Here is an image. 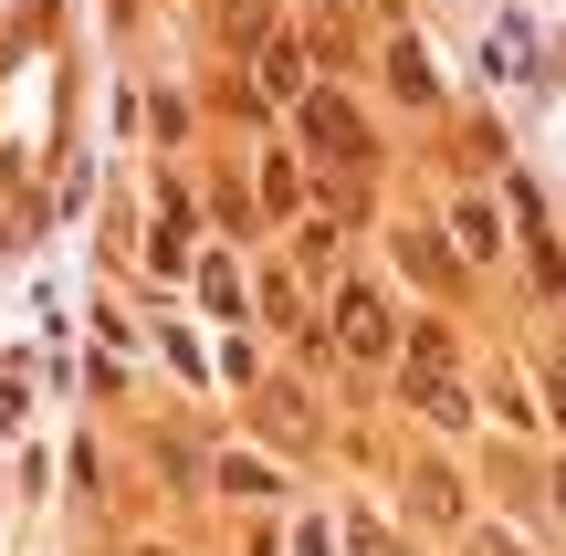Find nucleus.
I'll use <instances>...</instances> for the list:
<instances>
[{
    "mask_svg": "<svg viewBox=\"0 0 566 556\" xmlns=\"http://www.w3.org/2000/svg\"><path fill=\"white\" fill-rule=\"evenodd\" d=\"M294 147H304V168H315V179H378V137H367V116L336 95V84H304Z\"/></svg>",
    "mask_w": 566,
    "mask_h": 556,
    "instance_id": "nucleus-1",
    "label": "nucleus"
},
{
    "mask_svg": "<svg viewBox=\"0 0 566 556\" xmlns=\"http://www.w3.org/2000/svg\"><path fill=\"white\" fill-rule=\"evenodd\" d=\"M325 347H346L357 368H388V357H399V315L378 305V284L336 273V305H325Z\"/></svg>",
    "mask_w": 566,
    "mask_h": 556,
    "instance_id": "nucleus-2",
    "label": "nucleus"
},
{
    "mask_svg": "<svg viewBox=\"0 0 566 556\" xmlns=\"http://www.w3.org/2000/svg\"><path fill=\"white\" fill-rule=\"evenodd\" d=\"M242 63H252L242 84H252L263 105H283V116H294V105H304V84H315V42H304V21H273V32L252 42Z\"/></svg>",
    "mask_w": 566,
    "mask_h": 556,
    "instance_id": "nucleus-3",
    "label": "nucleus"
},
{
    "mask_svg": "<svg viewBox=\"0 0 566 556\" xmlns=\"http://www.w3.org/2000/svg\"><path fill=\"white\" fill-rule=\"evenodd\" d=\"M399 263L420 273V294H441V305H451V294H472L462 242H451V231H430V221H409V231H399Z\"/></svg>",
    "mask_w": 566,
    "mask_h": 556,
    "instance_id": "nucleus-4",
    "label": "nucleus"
},
{
    "mask_svg": "<svg viewBox=\"0 0 566 556\" xmlns=\"http://www.w3.org/2000/svg\"><path fill=\"white\" fill-rule=\"evenodd\" d=\"M441 231L462 242V263H472V273H493V252H504V210H493L483 189H451V200H441Z\"/></svg>",
    "mask_w": 566,
    "mask_h": 556,
    "instance_id": "nucleus-5",
    "label": "nucleus"
},
{
    "mask_svg": "<svg viewBox=\"0 0 566 556\" xmlns=\"http://www.w3.org/2000/svg\"><path fill=\"white\" fill-rule=\"evenodd\" d=\"M399 399L430 420V431H472V389L451 368H399Z\"/></svg>",
    "mask_w": 566,
    "mask_h": 556,
    "instance_id": "nucleus-6",
    "label": "nucleus"
},
{
    "mask_svg": "<svg viewBox=\"0 0 566 556\" xmlns=\"http://www.w3.org/2000/svg\"><path fill=\"white\" fill-rule=\"evenodd\" d=\"M304 189H315V168H304V147H263V179H252V200H263V221H304Z\"/></svg>",
    "mask_w": 566,
    "mask_h": 556,
    "instance_id": "nucleus-7",
    "label": "nucleus"
},
{
    "mask_svg": "<svg viewBox=\"0 0 566 556\" xmlns=\"http://www.w3.org/2000/svg\"><path fill=\"white\" fill-rule=\"evenodd\" d=\"M388 84H399L409 116H441V74H430V53H420V32H409V21H399V42H388Z\"/></svg>",
    "mask_w": 566,
    "mask_h": 556,
    "instance_id": "nucleus-8",
    "label": "nucleus"
},
{
    "mask_svg": "<svg viewBox=\"0 0 566 556\" xmlns=\"http://www.w3.org/2000/svg\"><path fill=\"white\" fill-rule=\"evenodd\" d=\"M189 284H200V305L221 315V326H242V315H252V273L231 263V252H200V263H189Z\"/></svg>",
    "mask_w": 566,
    "mask_h": 556,
    "instance_id": "nucleus-9",
    "label": "nucleus"
},
{
    "mask_svg": "<svg viewBox=\"0 0 566 556\" xmlns=\"http://www.w3.org/2000/svg\"><path fill=\"white\" fill-rule=\"evenodd\" d=\"M399 368H451V326L441 315H399Z\"/></svg>",
    "mask_w": 566,
    "mask_h": 556,
    "instance_id": "nucleus-10",
    "label": "nucleus"
},
{
    "mask_svg": "<svg viewBox=\"0 0 566 556\" xmlns=\"http://www.w3.org/2000/svg\"><path fill=\"white\" fill-rule=\"evenodd\" d=\"M252 399H263V431H273V441H304V431H315V410H304V389H283V378H263Z\"/></svg>",
    "mask_w": 566,
    "mask_h": 556,
    "instance_id": "nucleus-11",
    "label": "nucleus"
},
{
    "mask_svg": "<svg viewBox=\"0 0 566 556\" xmlns=\"http://www.w3.org/2000/svg\"><path fill=\"white\" fill-rule=\"evenodd\" d=\"M409 504H420L430 525H462V483H451L441 462H420V473H409Z\"/></svg>",
    "mask_w": 566,
    "mask_h": 556,
    "instance_id": "nucleus-12",
    "label": "nucleus"
},
{
    "mask_svg": "<svg viewBox=\"0 0 566 556\" xmlns=\"http://www.w3.org/2000/svg\"><path fill=\"white\" fill-rule=\"evenodd\" d=\"M221 494H242V504H273V494H283V473H273V462H252V452H231V462H221Z\"/></svg>",
    "mask_w": 566,
    "mask_h": 556,
    "instance_id": "nucleus-13",
    "label": "nucleus"
},
{
    "mask_svg": "<svg viewBox=\"0 0 566 556\" xmlns=\"http://www.w3.org/2000/svg\"><path fill=\"white\" fill-rule=\"evenodd\" d=\"M483 53H493V74H504V84H525V74H535V32H525V21H504Z\"/></svg>",
    "mask_w": 566,
    "mask_h": 556,
    "instance_id": "nucleus-14",
    "label": "nucleus"
},
{
    "mask_svg": "<svg viewBox=\"0 0 566 556\" xmlns=\"http://www.w3.org/2000/svg\"><path fill=\"white\" fill-rule=\"evenodd\" d=\"M263 32H273V0H221V42L231 53H252Z\"/></svg>",
    "mask_w": 566,
    "mask_h": 556,
    "instance_id": "nucleus-15",
    "label": "nucleus"
},
{
    "mask_svg": "<svg viewBox=\"0 0 566 556\" xmlns=\"http://www.w3.org/2000/svg\"><path fill=\"white\" fill-rule=\"evenodd\" d=\"M336 536H346V556H409V546H399V536H388V525H378V515H346V525H336Z\"/></svg>",
    "mask_w": 566,
    "mask_h": 556,
    "instance_id": "nucleus-16",
    "label": "nucleus"
},
{
    "mask_svg": "<svg viewBox=\"0 0 566 556\" xmlns=\"http://www.w3.org/2000/svg\"><path fill=\"white\" fill-rule=\"evenodd\" d=\"M221 378H231V389H263V357H252V336H242V326L221 336Z\"/></svg>",
    "mask_w": 566,
    "mask_h": 556,
    "instance_id": "nucleus-17",
    "label": "nucleus"
},
{
    "mask_svg": "<svg viewBox=\"0 0 566 556\" xmlns=\"http://www.w3.org/2000/svg\"><path fill=\"white\" fill-rule=\"evenodd\" d=\"M263 305H273V326H294V336L315 326V315H304V294H294V273H263Z\"/></svg>",
    "mask_w": 566,
    "mask_h": 556,
    "instance_id": "nucleus-18",
    "label": "nucleus"
},
{
    "mask_svg": "<svg viewBox=\"0 0 566 556\" xmlns=\"http://www.w3.org/2000/svg\"><path fill=\"white\" fill-rule=\"evenodd\" d=\"M336 242H346V221L325 210V221H304V242H294V252H304V263H336Z\"/></svg>",
    "mask_w": 566,
    "mask_h": 556,
    "instance_id": "nucleus-19",
    "label": "nucleus"
},
{
    "mask_svg": "<svg viewBox=\"0 0 566 556\" xmlns=\"http://www.w3.org/2000/svg\"><path fill=\"white\" fill-rule=\"evenodd\" d=\"M535 389H546V410L566 420V347H546V357H535Z\"/></svg>",
    "mask_w": 566,
    "mask_h": 556,
    "instance_id": "nucleus-20",
    "label": "nucleus"
},
{
    "mask_svg": "<svg viewBox=\"0 0 566 556\" xmlns=\"http://www.w3.org/2000/svg\"><path fill=\"white\" fill-rule=\"evenodd\" d=\"M336 546H346V536H336L325 515H304V525H294V556H336Z\"/></svg>",
    "mask_w": 566,
    "mask_h": 556,
    "instance_id": "nucleus-21",
    "label": "nucleus"
},
{
    "mask_svg": "<svg viewBox=\"0 0 566 556\" xmlns=\"http://www.w3.org/2000/svg\"><path fill=\"white\" fill-rule=\"evenodd\" d=\"M462 556H525V546H514L504 525H462Z\"/></svg>",
    "mask_w": 566,
    "mask_h": 556,
    "instance_id": "nucleus-22",
    "label": "nucleus"
},
{
    "mask_svg": "<svg viewBox=\"0 0 566 556\" xmlns=\"http://www.w3.org/2000/svg\"><path fill=\"white\" fill-rule=\"evenodd\" d=\"M546 504H556V525H566V462H556V473H546Z\"/></svg>",
    "mask_w": 566,
    "mask_h": 556,
    "instance_id": "nucleus-23",
    "label": "nucleus"
},
{
    "mask_svg": "<svg viewBox=\"0 0 566 556\" xmlns=\"http://www.w3.org/2000/svg\"><path fill=\"white\" fill-rule=\"evenodd\" d=\"M556 305H566V294H556Z\"/></svg>",
    "mask_w": 566,
    "mask_h": 556,
    "instance_id": "nucleus-24",
    "label": "nucleus"
}]
</instances>
